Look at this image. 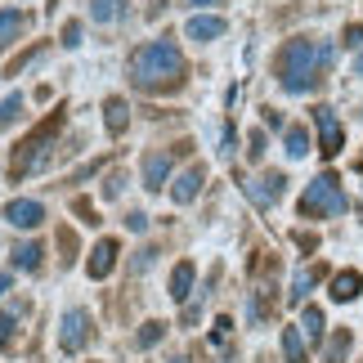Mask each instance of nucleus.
<instances>
[{
	"mask_svg": "<svg viewBox=\"0 0 363 363\" xmlns=\"http://www.w3.org/2000/svg\"><path fill=\"white\" fill-rule=\"evenodd\" d=\"M13 341H18V314H13V310H5V314H0V350H13Z\"/></svg>",
	"mask_w": 363,
	"mask_h": 363,
	"instance_id": "nucleus-24",
	"label": "nucleus"
},
{
	"mask_svg": "<svg viewBox=\"0 0 363 363\" xmlns=\"http://www.w3.org/2000/svg\"><path fill=\"white\" fill-rule=\"evenodd\" d=\"M189 5H220V0H189Z\"/></svg>",
	"mask_w": 363,
	"mask_h": 363,
	"instance_id": "nucleus-37",
	"label": "nucleus"
},
{
	"mask_svg": "<svg viewBox=\"0 0 363 363\" xmlns=\"http://www.w3.org/2000/svg\"><path fill=\"white\" fill-rule=\"evenodd\" d=\"M5 220H9L13 229H36L40 220H45V206L32 202V198H13V202L5 206Z\"/></svg>",
	"mask_w": 363,
	"mask_h": 363,
	"instance_id": "nucleus-8",
	"label": "nucleus"
},
{
	"mask_svg": "<svg viewBox=\"0 0 363 363\" xmlns=\"http://www.w3.org/2000/svg\"><path fill=\"white\" fill-rule=\"evenodd\" d=\"M0 50H5V45H0Z\"/></svg>",
	"mask_w": 363,
	"mask_h": 363,
	"instance_id": "nucleus-41",
	"label": "nucleus"
},
{
	"mask_svg": "<svg viewBox=\"0 0 363 363\" xmlns=\"http://www.w3.org/2000/svg\"><path fill=\"white\" fill-rule=\"evenodd\" d=\"M274 67H278V81H283L287 94H305V90H314L318 81H323V72L332 67V45L328 40L296 36V40H287V45L278 50Z\"/></svg>",
	"mask_w": 363,
	"mask_h": 363,
	"instance_id": "nucleus-1",
	"label": "nucleus"
},
{
	"mask_svg": "<svg viewBox=\"0 0 363 363\" xmlns=\"http://www.w3.org/2000/svg\"><path fill=\"white\" fill-rule=\"evenodd\" d=\"M152 256H157V251H152V247H144V251L135 256V269H148V264H152Z\"/></svg>",
	"mask_w": 363,
	"mask_h": 363,
	"instance_id": "nucleus-34",
	"label": "nucleus"
},
{
	"mask_svg": "<svg viewBox=\"0 0 363 363\" xmlns=\"http://www.w3.org/2000/svg\"><path fill=\"white\" fill-rule=\"evenodd\" d=\"M323 310H318V305H305V318H301V332H305V341H323Z\"/></svg>",
	"mask_w": 363,
	"mask_h": 363,
	"instance_id": "nucleus-17",
	"label": "nucleus"
},
{
	"mask_svg": "<svg viewBox=\"0 0 363 363\" xmlns=\"http://www.w3.org/2000/svg\"><path fill=\"white\" fill-rule=\"evenodd\" d=\"M314 125H318V152H323V157H337L341 144H345V130H341L337 113H332L328 104H318L314 108Z\"/></svg>",
	"mask_w": 363,
	"mask_h": 363,
	"instance_id": "nucleus-6",
	"label": "nucleus"
},
{
	"mask_svg": "<svg viewBox=\"0 0 363 363\" xmlns=\"http://www.w3.org/2000/svg\"><path fill=\"white\" fill-rule=\"evenodd\" d=\"M350 345H354V337L350 332H332V341H328V350H323V363H345V354H350Z\"/></svg>",
	"mask_w": 363,
	"mask_h": 363,
	"instance_id": "nucleus-18",
	"label": "nucleus"
},
{
	"mask_svg": "<svg viewBox=\"0 0 363 363\" xmlns=\"http://www.w3.org/2000/svg\"><path fill=\"white\" fill-rule=\"evenodd\" d=\"M171 152H162V148H152L148 157H144V189H152V193H162V184L171 179Z\"/></svg>",
	"mask_w": 363,
	"mask_h": 363,
	"instance_id": "nucleus-9",
	"label": "nucleus"
},
{
	"mask_svg": "<svg viewBox=\"0 0 363 363\" xmlns=\"http://www.w3.org/2000/svg\"><path fill=\"white\" fill-rule=\"evenodd\" d=\"M283 144H287V157H305V152H310V135H305V125H287Z\"/></svg>",
	"mask_w": 363,
	"mask_h": 363,
	"instance_id": "nucleus-20",
	"label": "nucleus"
},
{
	"mask_svg": "<svg viewBox=\"0 0 363 363\" xmlns=\"http://www.w3.org/2000/svg\"><path fill=\"white\" fill-rule=\"evenodd\" d=\"M40 256H45V247H40V242L13 247V264H18V269H40Z\"/></svg>",
	"mask_w": 363,
	"mask_h": 363,
	"instance_id": "nucleus-21",
	"label": "nucleus"
},
{
	"mask_svg": "<svg viewBox=\"0 0 363 363\" xmlns=\"http://www.w3.org/2000/svg\"><path fill=\"white\" fill-rule=\"evenodd\" d=\"M40 54H45V45H32V50H27V54H18V59L9 63V77H18V72H23L27 63H36V59H40Z\"/></svg>",
	"mask_w": 363,
	"mask_h": 363,
	"instance_id": "nucleus-27",
	"label": "nucleus"
},
{
	"mask_svg": "<svg viewBox=\"0 0 363 363\" xmlns=\"http://www.w3.org/2000/svg\"><path fill=\"white\" fill-rule=\"evenodd\" d=\"M5 291H9V278H5V274H0V296H5Z\"/></svg>",
	"mask_w": 363,
	"mask_h": 363,
	"instance_id": "nucleus-36",
	"label": "nucleus"
},
{
	"mask_svg": "<svg viewBox=\"0 0 363 363\" xmlns=\"http://www.w3.org/2000/svg\"><path fill=\"white\" fill-rule=\"evenodd\" d=\"M345 45L363 54V27H359V23H354V27H345Z\"/></svg>",
	"mask_w": 363,
	"mask_h": 363,
	"instance_id": "nucleus-30",
	"label": "nucleus"
},
{
	"mask_svg": "<svg viewBox=\"0 0 363 363\" xmlns=\"http://www.w3.org/2000/svg\"><path fill=\"white\" fill-rule=\"evenodd\" d=\"M121 184H125V175H108V184H104V198H117V193H121Z\"/></svg>",
	"mask_w": 363,
	"mask_h": 363,
	"instance_id": "nucleus-32",
	"label": "nucleus"
},
{
	"mask_svg": "<svg viewBox=\"0 0 363 363\" xmlns=\"http://www.w3.org/2000/svg\"><path fill=\"white\" fill-rule=\"evenodd\" d=\"M202 184H206V171H202V166H189V171L171 184V198H175L179 206H189V202L202 193Z\"/></svg>",
	"mask_w": 363,
	"mask_h": 363,
	"instance_id": "nucleus-11",
	"label": "nucleus"
},
{
	"mask_svg": "<svg viewBox=\"0 0 363 363\" xmlns=\"http://www.w3.org/2000/svg\"><path fill=\"white\" fill-rule=\"evenodd\" d=\"M283 189H287V179L278 175V171H269V175H256V179H247V184H242V193H247V198L260 206V211H269V206H274L278 198H283Z\"/></svg>",
	"mask_w": 363,
	"mask_h": 363,
	"instance_id": "nucleus-7",
	"label": "nucleus"
},
{
	"mask_svg": "<svg viewBox=\"0 0 363 363\" xmlns=\"http://www.w3.org/2000/svg\"><path fill=\"white\" fill-rule=\"evenodd\" d=\"M247 144H251V148H247V157H251V162H260V157H264V130H251Z\"/></svg>",
	"mask_w": 363,
	"mask_h": 363,
	"instance_id": "nucleus-28",
	"label": "nucleus"
},
{
	"mask_svg": "<svg viewBox=\"0 0 363 363\" xmlns=\"http://www.w3.org/2000/svg\"><path fill=\"white\" fill-rule=\"evenodd\" d=\"M359 291H363V278L354 269H341L337 278H332V301H354Z\"/></svg>",
	"mask_w": 363,
	"mask_h": 363,
	"instance_id": "nucleus-13",
	"label": "nucleus"
},
{
	"mask_svg": "<svg viewBox=\"0 0 363 363\" xmlns=\"http://www.w3.org/2000/svg\"><path fill=\"white\" fill-rule=\"evenodd\" d=\"M63 45H67V50L81 45V23H67V27H63Z\"/></svg>",
	"mask_w": 363,
	"mask_h": 363,
	"instance_id": "nucleus-29",
	"label": "nucleus"
},
{
	"mask_svg": "<svg viewBox=\"0 0 363 363\" xmlns=\"http://www.w3.org/2000/svg\"><path fill=\"white\" fill-rule=\"evenodd\" d=\"M18 32H23V13L18 9H0V45L18 40Z\"/></svg>",
	"mask_w": 363,
	"mask_h": 363,
	"instance_id": "nucleus-22",
	"label": "nucleus"
},
{
	"mask_svg": "<svg viewBox=\"0 0 363 363\" xmlns=\"http://www.w3.org/2000/svg\"><path fill=\"white\" fill-rule=\"evenodd\" d=\"M264 363H269V359H264Z\"/></svg>",
	"mask_w": 363,
	"mask_h": 363,
	"instance_id": "nucleus-40",
	"label": "nucleus"
},
{
	"mask_svg": "<svg viewBox=\"0 0 363 363\" xmlns=\"http://www.w3.org/2000/svg\"><path fill=\"white\" fill-rule=\"evenodd\" d=\"M171 296H175V301H189V296H193V264H189V260L175 264V274H171Z\"/></svg>",
	"mask_w": 363,
	"mask_h": 363,
	"instance_id": "nucleus-16",
	"label": "nucleus"
},
{
	"mask_svg": "<svg viewBox=\"0 0 363 363\" xmlns=\"http://www.w3.org/2000/svg\"><path fill=\"white\" fill-rule=\"evenodd\" d=\"M18 117H23V94H9V99L0 104V130H9Z\"/></svg>",
	"mask_w": 363,
	"mask_h": 363,
	"instance_id": "nucleus-25",
	"label": "nucleus"
},
{
	"mask_svg": "<svg viewBox=\"0 0 363 363\" xmlns=\"http://www.w3.org/2000/svg\"><path fill=\"white\" fill-rule=\"evenodd\" d=\"M283 354H287V363H310V354H305V332L301 328H283Z\"/></svg>",
	"mask_w": 363,
	"mask_h": 363,
	"instance_id": "nucleus-15",
	"label": "nucleus"
},
{
	"mask_svg": "<svg viewBox=\"0 0 363 363\" xmlns=\"http://www.w3.org/2000/svg\"><path fill=\"white\" fill-rule=\"evenodd\" d=\"M345 206H350V198H345L341 179L332 171H323L310 189L301 193V220H328V216H341Z\"/></svg>",
	"mask_w": 363,
	"mask_h": 363,
	"instance_id": "nucleus-4",
	"label": "nucleus"
},
{
	"mask_svg": "<svg viewBox=\"0 0 363 363\" xmlns=\"http://www.w3.org/2000/svg\"><path fill=\"white\" fill-rule=\"evenodd\" d=\"M86 341H90V314L86 310H67L63 323H59V350L77 354V350H86Z\"/></svg>",
	"mask_w": 363,
	"mask_h": 363,
	"instance_id": "nucleus-5",
	"label": "nucleus"
},
{
	"mask_svg": "<svg viewBox=\"0 0 363 363\" xmlns=\"http://www.w3.org/2000/svg\"><path fill=\"white\" fill-rule=\"evenodd\" d=\"M184 36L189 40H216V36H225V18L220 13H193L184 23Z\"/></svg>",
	"mask_w": 363,
	"mask_h": 363,
	"instance_id": "nucleus-10",
	"label": "nucleus"
},
{
	"mask_svg": "<svg viewBox=\"0 0 363 363\" xmlns=\"http://www.w3.org/2000/svg\"><path fill=\"white\" fill-rule=\"evenodd\" d=\"M59 125H63V113H54L36 125L32 135L23 139L18 148H13V157H9V175H36V171H45L50 166V148H54V135H59Z\"/></svg>",
	"mask_w": 363,
	"mask_h": 363,
	"instance_id": "nucleus-3",
	"label": "nucleus"
},
{
	"mask_svg": "<svg viewBox=\"0 0 363 363\" xmlns=\"http://www.w3.org/2000/svg\"><path fill=\"white\" fill-rule=\"evenodd\" d=\"M113 264H117V242L113 238L94 242V251H90V278H108V274H113Z\"/></svg>",
	"mask_w": 363,
	"mask_h": 363,
	"instance_id": "nucleus-12",
	"label": "nucleus"
},
{
	"mask_svg": "<svg viewBox=\"0 0 363 363\" xmlns=\"http://www.w3.org/2000/svg\"><path fill=\"white\" fill-rule=\"evenodd\" d=\"M233 144H238V135H233V125H229V130H225V148H220V152H225V157H233Z\"/></svg>",
	"mask_w": 363,
	"mask_h": 363,
	"instance_id": "nucleus-35",
	"label": "nucleus"
},
{
	"mask_svg": "<svg viewBox=\"0 0 363 363\" xmlns=\"http://www.w3.org/2000/svg\"><path fill=\"white\" fill-rule=\"evenodd\" d=\"M354 72H359V77H363V54H359V59H354Z\"/></svg>",
	"mask_w": 363,
	"mask_h": 363,
	"instance_id": "nucleus-38",
	"label": "nucleus"
},
{
	"mask_svg": "<svg viewBox=\"0 0 363 363\" xmlns=\"http://www.w3.org/2000/svg\"><path fill=\"white\" fill-rule=\"evenodd\" d=\"M121 9H125V0H90L94 23H113V18H121Z\"/></svg>",
	"mask_w": 363,
	"mask_h": 363,
	"instance_id": "nucleus-23",
	"label": "nucleus"
},
{
	"mask_svg": "<svg viewBox=\"0 0 363 363\" xmlns=\"http://www.w3.org/2000/svg\"><path fill=\"white\" fill-rule=\"evenodd\" d=\"M318 278H323V269H318V264H314V269H296V278H291V291H287V301H291V305H301L305 296H310V287L318 283Z\"/></svg>",
	"mask_w": 363,
	"mask_h": 363,
	"instance_id": "nucleus-14",
	"label": "nucleus"
},
{
	"mask_svg": "<svg viewBox=\"0 0 363 363\" xmlns=\"http://www.w3.org/2000/svg\"><path fill=\"white\" fill-rule=\"evenodd\" d=\"M296 247H301V251H314V247H318V238H314V233H305V229H301V233H296Z\"/></svg>",
	"mask_w": 363,
	"mask_h": 363,
	"instance_id": "nucleus-33",
	"label": "nucleus"
},
{
	"mask_svg": "<svg viewBox=\"0 0 363 363\" xmlns=\"http://www.w3.org/2000/svg\"><path fill=\"white\" fill-rule=\"evenodd\" d=\"M171 363H189V359H184V354H175V359H171Z\"/></svg>",
	"mask_w": 363,
	"mask_h": 363,
	"instance_id": "nucleus-39",
	"label": "nucleus"
},
{
	"mask_svg": "<svg viewBox=\"0 0 363 363\" xmlns=\"http://www.w3.org/2000/svg\"><path fill=\"white\" fill-rule=\"evenodd\" d=\"M184 81V54L175 40H148L130 54V86L135 90H179Z\"/></svg>",
	"mask_w": 363,
	"mask_h": 363,
	"instance_id": "nucleus-2",
	"label": "nucleus"
},
{
	"mask_svg": "<svg viewBox=\"0 0 363 363\" xmlns=\"http://www.w3.org/2000/svg\"><path fill=\"white\" fill-rule=\"evenodd\" d=\"M104 113H108V135L117 139V135L125 130V121H130V108H125V99H108Z\"/></svg>",
	"mask_w": 363,
	"mask_h": 363,
	"instance_id": "nucleus-19",
	"label": "nucleus"
},
{
	"mask_svg": "<svg viewBox=\"0 0 363 363\" xmlns=\"http://www.w3.org/2000/svg\"><path fill=\"white\" fill-rule=\"evenodd\" d=\"M162 332H166V323H144V328L135 332V345H139V350H148V345L162 341Z\"/></svg>",
	"mask_w": 363,
	"mask_h": 363,
	"instance_id": "nucleus-26",
	"label": "nucleus"
},
{
	"mask_svg": "<svg viewBox=\"0 0 363 363\" xmlns=\"http://www.w3.org/2000/svg\"><path fill=\"white\" fill-rule=\"evenodd\" d=\"M125 225H130V233H144L148 229V216L144 211H130V216H125Z\"/></svg>",
	"mask_w": 363,
	"mask_h": 363,
	"instance_id": "nucleus-31",
	"label": "nucleus"
}]
</instances>
